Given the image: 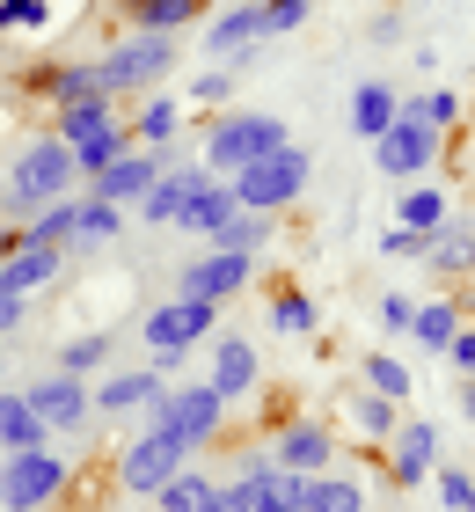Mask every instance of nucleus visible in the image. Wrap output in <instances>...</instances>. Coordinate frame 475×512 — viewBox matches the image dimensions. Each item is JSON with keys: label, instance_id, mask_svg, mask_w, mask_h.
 Returning <instances> with one entry per match:
<instances>
[{"label": "nucleus", "instance_id": "nucleus-1", "mask_svg": "<svg viewBox=\"0 0 475 512\" xmlns=\"http://www.w3.org/2000/svg\"><path fill=\"white\" fill-rule=\"evenodd\" d=\"M307 176H315V161H307L293 139H285V147L242 161V169H234L227 183H234V205H242V213H285V205H300Z\"/></svg>", "mask_w": 475, "mask_h": 512}, {"label": "nucleus", "instance_id": "nucleus-2", "mask_svg": "<svg viewBox=\"0 0 475 512\" xmlns=\"http://www.w3.org/2000/svg\"><path fill=\"white\" fill-rule=\"evenodd\" d=\"M95 74H103V96H132V88H154L176 74V37L169 30H132L117 37L103 59H95Z\"/></svg>", "mask_w": 475, "mask_h": 512}, {"label": "nucleus", "instance_id": "nucleus-3", "mask_svg": "<svg viewBox=\"0 0 475 512\" xmlns=\"http://www.w3.org/2000/svg\"><path fill=\"white\" fill-rule=\"evenodd\" d=\"M74 183H81L74 147H66V139H37V147H22L15 169H8V213H37V205L66 198Z\"/></svg>", "mask_w": 475, "mask_h": 512}, {"label": "nucleus", "instance_id": "nucleus-4", "mask_svg": "<svg viewBox=\"0 0 475 512\" xmlns=\"http://www.w3.org/2000/svg\"><path fill=\"white\" fill-rule=\"evenodd\" d=\"M66 491H74V469L52 454V439L8 454V469H0V512H44V505H59Z\"/></svg>", "mask_w": 475, "mask_h": 512}, {"label": "nucleus", "instance_id": "nucleus-5", "mask_svg": "<svg viewBox=\"0 0 475 512\" xmlns=\"http://www.w3.org/2000/svg\"><path fill=\"white\" fill-rule=\"evenodd\" d=\"M139 417H147V425H161V432H176L183 447L198 454V447H212V439H220L227 395L212 388V381H205V388H169V381H161V395H154V403L139 410Z\"/></svg>", "mask_w": 475, "mask_h": 512}, {"label": "nucleus", "instance_id": "nucleus-6", "mask_svg": "<svg viewBox=\"0 0 475 512\" xmlns=\"http://www.w3.org/2000/svg\"><path fill=\"white\" fill-rule=\"evenodd\" d=\"M271 147H285V125L271 118V110H227V118H212V132H205V169L234 176L242 161L271 154Z\"/></svg>", "mask_w": 475, "mask_h": 512}, {"label": "nucleus", "instance_id": "nucleus-7", "mask_svg": "<svg viewBox=\"0 0 475 512\" xmlns=\"http://www.w3.org/2000/svg\"><path fill=\"white\" fill-rule=\"evenodd\" d=\"M183 439L176 432H161V425H147L139 439H125V447H117V491H132V498H154L161 483H169L176 469H183Z\"/></svg>", "mask_w": 475, "mask_h": 512}, {"label": "nucleus", "instance_id": "nucleus-8", "mask_svg": "<svg viewBox=\"0 0 475 512\" xmlns=\"http://www.w3.org/2000/svg\"><path fill=\"white\" fill-rule=\"evenodd\" d=\"M432 161H439V125L410 118V110H395V125H388V132H373V169H380V176L410 183V176L432 169Z\"/></svg>", "mask_w": 475, "mask_h": 512}, {"label": "nucleus", "instance_id": "nucleus-9", "mask_svg": "<svg viewBox=\"0 0 475 512\" xmlns=\"http://www.w3.org/2000/svg\"><path fill=\"white\" fill-rule=\"evenodd\" d=\"M249 278H256V256H249V249L212 242V256H198V264L176 271V293H183V300H212V308H220V300H234Z\"/></svg>", "mask_w": 475, "mask_h": 512}, {"label": "nucleus", "instance_id": "nucleus-10", "mask_svg": "<svg viewBox=\"0 0 475 512\" xmlns=\"http://www.w3.org/2000/svg\"><path fill=\"white\" fill-rule=\"evenodd\" d=\"M380 447H388V483H395V491H417V483H432V469H439V425L410 417V425H395Z\"/></svg>", "mask_w": 475, "mask_h": 512}, {"label": "nucleus", "instance_id": "nucleus-11", "mask_svg": "<svg viewBox=\"0 0 475 512\" xmlns=\"http://www.w3.org/2000/svg\"><path fill=\"white\" fill-rule=\"evenodd\" d=\"M30 395V410L44 417V432H81L88 425V410H95V395H88V381L81 374H66V366H52L37 388H22Z\"/></svg>", "mask_w": 475, "mask_h": 512}, {"label": "nucleus", "instance_id": "nucleus-12", "mask_svg": "<svg viewBox=\"0 0 475 512\" xmlns=\"http://www.w3.org/2000/svg\"><path fill=\"white\" fill-rule=\"evenodd\" d=\"M271 461L293 469V476H322L329 461H337V439H329V425H315V417H285L271 432Z\"/></svg>", "mask_w": 475, "mask_h": 512}, {"label": "nucleus", "instance_id": "nucleus-13", "mask_svg": "<svg viewBox=\"0 0 475 512\" xmlns=\"http://www.w3.org/2000/svg\"><path fill=\"white\" fill-rule=\"evenodd\" d=\"M205 176H212L205 161H161V176L147 183V198H139L132 213H139V220H154V227H176V220H183V205L198 198V183H205Z\"/></svg>", "mask_w": 475, "mask_h": 512}, {"label": "nucleus", "instance_id": "nucleus-14", "mask_svg": "<svg viewBox=\"0 0 475 512\" xmlns=\"http://www.w3.org/2000/svg\"><path fill=\"white\" fill-rule=\"evenodd\" d=\"M139 330H147L154 352H190V344L212 330V300H183V293H176V300H161V308H147Z\"/></svg>", "mask_w": 475, "mask_h": 512}, {"label": "nucleus", "instance_id": "nucleus-15", "mask_svg": "<svg viewBox=\"0 0 475 512\" xmlns=\"http://www.w3.org/2000/svg\"><path fill=\"white\" fill-rule=\"evenodd\" d=\"M59 271H66V249H59V242H22V249L0 256V293L30 300L37 286H52Z\"/></svg>", "mask_w": 475, "mask_h": 512}, {"label": "nucleus", "instance_id": "nucleus-16", "mask_svg": "<svg viewBox=\"0 0 475 512\" xmlns=\"http://www.w3.org/2000/svg\"><path fill=\"white\" fill-rule=\"evenodd\" d=\"M154 176H161V154H139V147H125V154H117L103 176L88 183V191H95V198H110V205H139Z\"/></svg>", "mask_w": 475, "mask_h": 512}, {"label": "nucleus", "instance_id": "nucleus-17", "mask_svg": "<svg viewBox=\"0 0 475 512\" xmlns=\"http://www.w3.org/2000/svg\"><path fill=\"white\" fill-rule=\"evenodd\" d=\"M256 44H264V0H242V8L212 15V30H205V52H212V59L256 52Z\"/></svg>", "mask_w": 475, "mask_h": 512}, {"label": "nucleus", "instance_id": "nucleus-18", "mask_svg": "<svg viewBox=\"0 0 475 512\" xmlns=\"http://www.w3.org/2000/svg\"><path fill=\"white\" fill-rule=\"evenodd\" d=\"M88 395H95V410H103V417H139L161 395V374H154V366H139V374H110V381H95Z\"/></svg>", "mask_w": 475, "mask_h": 512}, {"label": "nucleus", "instance_id": "nucleus-19", "mask_svg": "<svg viewBox=\"0 0 475 512\" xmlns=\"http://www.w3.org/2000/svg\"><path fill=\"white\" fill-rule=\"evenodd\" d=\"M234 213H242V205H234V183H227V176H205V183H198V198L183 205V220H176V227H190V235H205V242H212Z\"/></svg>", "mask_w": 475, "mask_h": 512}, {"label": "nucleus", "instance_id": "nucleus-20", "mask_svg": "<svg viewBox=\"0 0 475 512\" xmlns=\"http://www.w3.org/2000/svg\"><path fill=\"white\" fill-rule=\"evenodd\" d=\"M117 235H125V205H110V198H81V220H74V242H66V249H74V256H95V249H110Z\"/></svg>", "mask_w": 475, "mask_h": 512}, {"label": "nucleus", "instance_id": "nucleus-21", "mask_svg": "<svg viewBox=\"0 0 475 512\" xmlns=\"http://www.w3.org/2000/svg\"><path fill=\"white\" fill-rule=\"evenodd\" d=\"M212 388H220L227 403L256 388V344L249 337H220V344H212Z\"/></svg>", "mask_w": 475, "mask_h": 512}, {"label": "nucleus", "instance_id": "nucleus-22", "mask_svg": "<svg viewBox=\"0 0 475 512\" xmlns=\"http://www.w3.org/2000/svg\"><path fill=\"white\" fill-rule=\"evenodd\" d=\"M44 417L30 410V395L22 388H0V454H22V447H44Z\"/></svg>", "mask_w": 475, "mask_h": 512}, {"label": "nucleus", "instance_id": "nucleus-23", "mask_svg": "<svg viewBox=\"0 0 475 512\" xmlns=\"http://www.w3.org/2000/svg\"><path fill=\"white\" fill-rule=\"evenodd\" d=\"M110 125H117V96H88V103L52 110V139H66V147H81V139L110 132Z\"/></svg>", "mask_w": 475, "mask_h": 512}, {"label": "nucleus", "instance_id": "nucleus-24", "mask_svg": "<svg viewBox=\"0 0 475 512\" xmlns=\"http://www.w3.org/2000/svg\"><path fill=\"white\" fill-rule=\"evenodd\" d=\"M37 96L52 103V110L88 103V96H103V74H95V59H88V66H44V74H37Z\"/></svg>", "mask_w": 475, "mask_h": 512}, {"label": "nucleus", "instance_id": "nucleus-25", "mask_svg": "<svg viewBox=\"0 0 475 512\" xmlns=\"http://www.w3.org/2000/svg\"><path fill=\"white\" fill-rule=\"evenodd\" d=\"M117 8H125V22L132 30H183V22H198L205 15V0H117Z\"/></svg>", "mask_w": 475, "mask_h": 512}, {"label": "nucleus", "instance_id": "nucleus-26", "mask_svg": "<svg viewBox=\"0 0 475 512\" xmlns=\"http://www.w3.org/2000/svg\"><path fill=\"white\" fill-rule=\"evenodd\" d=\"M424 256H432V271H475V227L468 220H446V227H432V242H424Z\"/></svg>", "mask_w": 475, "mask_h": 512}, {"label": "nucleus", "instance_id": "nucleus-27", "mask_svg": "<svg viewBox=\"0 0 475 512\" xmlns=\"http://www.w3.org/2000/svg\"><path fill=\"white\" fill-rule=\"evenodd\" d=\"M395 110H402V96H395V88L388 81H359V96H351V132H388L395 125Z\"/></svg>", "mask_w": 475, "mask_h": 512}, {"label": "nucleus", "instance_id": "nucleus-28", "mask_svg": "<svg viewBox=\"0 0 475 512\" xmlns=\"http://www.w3.org/2000/svg\"><path fill=\"white\" fill-rule=\"evenodd\" d=\"M461 330V300H417V322H410V344L417 352H446V337Z\"/></svg>", "mask_w": 475, "mask_h": 512}, {"label": "nucleus", "instance_id": "nucleus-29", "mask_svg": "<svg viewBox=\"0 0 475 512\" xmlns=\"http://www.w3.org/2000/svg\"><path fill=\"white\" fill-rule=\"evenodd\" d=\"M74 220H81V198L66 191V198H52V205H37L30 220H22V242H74Z\"/></svg>", "mask_w": 475, "mask_h": 512}, {"label": "nucleus", "instance_id": "nucleus-30", "mask_svg": "<svg viewBox=\"0 0 475 512\" xmlns=\"http://www.w3.org/2000/svg\"><path fill=\"white\" fill-rule=\"evenodd\" d=\"M300 512H366V491L351 476H307V491H300Z\"/></svg>", "mask_w": 475, "mask_h": 512}, {"label": "nucleus", "instance_id": "nucleus-31", "mask_svg": "<svg viewBox=\"0 0 475 512\" xmlns=\"http://www.w3.org/2000/svg\"><path fill=\"white\" fill-rule=\"evenodd\" d=\"M125 147H139L125 118H117L110 132H95V139H81V147H74V169H81V183H95V176H103V169H110V161L125 154Z\"/></svg>", "mask_w": 475, "mask_h": 512}, {"label": "nucleus", "instance_id": "nucleus-32", "mask_svg": "<svg viewBox=\"0 0 475 512\" xmlns=\"http://www.w3.org/2000/svg\"><path fill=\"white\" fill-rule=\"evenodd\" d=\"M271 322H278V337H315L322 330L315 300H307L300 286H271Z\"/></svg>", "mask_w": 475, "mask_h": 512}, {"label": "nucleus", "instance_id": "nucleus-33", "mask_svg": "<svg viewBox=\"0 0 475 512\" xmlns=\"http://www.w3.org/2000/svg\"><path fill=\"white\" fill-rule=\"evenodd\" d=\"M212 491H220L212 476H198V469H176V476L154 491V505H161V512H205V505H212Z\"/></svg>", "mask_w": 475, "mask_h": 512}, {"label": "nucleus", "instance_id": "nucleus-34", "mask_svg": "<svg viewBox=\"0 0 475 512\" xmlns=\"http://www.w3.org/2000/svg\"><path fill=\"white\" fill-rule=\"evenodd\" d=\"M454 220V205H446V191H402V205H395V227H417V235H432V227H446Z\"/></svg>", "mask_w": 475, "mask_h": 512}, {"label": "nucleus", "instance_id": "nucleus-35", "mask_svg": "<svg viewBox=\"0 0 475 512\" xmlns=\"http://www.w3.org/2000/svg\"><path fill=\"white\" fill-rule=\"evenodd\" d=\"M176 132H183V110L169 96H147V110L132 118V139H139V147H169Z\"/></svg>", "mask_w": 475, "mask_h": 512}, {"label": "nucleus", "instance_id": "nucleus-36", "mask_svg": "<svg viewBox=\"0 0 475 512\" xmlns=\"http://www.w3.org/2000/svg\"><path fill=\"white\" fill-rule=\"evenodd\" d=\"M359 374H366V388H373V395H388V403H402V395L417 388V381H410V366H402L395 352H366Z\"/></svg>", "mask_w": 475, "mask_h": 512}, {"label": "nucleus", "instance_id": "nucleus-37", "mask_svg": "<svg viewBox=\"0 0 475 512\" xmlns=\"http://www.w3.org/2000/svg\"><path fill=\"white\" fill-rule=\"evenodd\" d=\"M395 410H402V403H388V395L351 388V425H359L366 439H388V432H395Z\"/></svg>", "mask_w": 475, "mask_h": 512}, {"label": "nucleus", "instance_id": "nucleus-38", "mask_svg": "<svg viewBox=\"0 0 475 512\" xmlns=\"http://www.w3.org/2000/svg\"><path fill=\"white\" fill-rule=\"evenodd\" d=\"M271 235H278V213H234V220H227L212 242H227V249H249V256H256V249H264Z\"/></svg>", "mask_w": 475, "mask_h": 512}, {"label": "nucleus", "instance_id": "nucleus-39", "mask_svg": "<svg viewBox=\"0 0 475 512\" xmlns=\"http://www.w3.org/2000/svg\"><path fill=\"white\" fill-rule=\"evenodd\" d=\"M103 359H110V337H103V330H88V337H66V344H59V366H66V374H81V381H88Z\"/></svg>", "mask_w": 475, "mask_h": 512}, {"label": "nucleus", "instance_id": "nucleus-40", "mask_svg": "<svg viewBox=\"0 0 475 512\" xmlns=\"http://www.w3.org/2000/svg\"><path fill=\"white\" fill-rule=\"evenodd\" d=\"M402 110H410V118H424V125H454L461 118V96H454V88H432V96H402Z\"/></svg>", "mask_w": 475, "mask_h": 512}, {"label": "nucleus", "instance_id": "nucleus-41", "mask_svg": "<svg viewBox=\"0 0 475 512\" xmlns=\"http://www.w3.org/2000/svg\"><path fill=\"white\" fill-rule=\"evenodd\" d=\"M315 0H264V37H293Z\"/></svg>", "mask_w": 475, "mask_h": 512}, {"label": "nucleus", "instance_id": "nucleus-42", "mask_svg": "<svg viewBox=\"0 0 475 512\" xmlns=\"http://www.w3.org/2000/svg\"><path fill=\"white\" fill-rule=\"evenodd\" d=\"M0 30H52L44 0H0Z\"/></svg>", "mask_w": 475, "mask_h": 512}, {"label": "nucleus", "instance_id": "nucleus-43", "mask_svg": "<svg viewBox=\"0 0 475 512\" xmlns=\"http://www.w3.org/2000/svg\"><path fill=\"white\" fill-rule=\"evenodd\" d=\"M380 330H388V337H410V322H417V300L410 293H380Z\"/></svg>", "mask_w": 475, "mask_h": 512}, {"label": "nucleus", "instance_id": "nucleus-44", "mask_svg": "<svg viewBox=\"0 0 475 512\" xmlns=\"http://www.w3.org/2000/svg\"><path fill=\"white\" fill-rule=\"evenodd\" d=\"M432 476H439L446 512H475V476H468V469H432Z\"/></svg>", "mask_w": 475, "mask_h": 512}, {"label": "nucleus", "instance_id": "nucleus-45", "mask_svg": "<svg viewBox=\"0 0 475 512\" xmlns=\"http://www.w3.org/2000/svg\"><path fill=\"white\" fill-rule=\"evenodd\" d=\"M424 242L432 235H417V227H388V235H380V256H388V264H410V256H424Z\"/></svg>", "mask_w": 475, "mask_h": 512}, {"label": "nucleus", "instance_id": "nucleus-46", "mask_svg": "<svg viewBox=\"0 0 475 512\" xmlns=\"http://www.w3.org/2000/svg\"><path fill=\"white\" fill-rule=\"evenodd\" d=\"M446 366H454V374H475V322H461L454 337H446V352H439Z\"/></svg>", "mask_w": 475, "mask_h": 512}, {"label": "nucleus", "instance_id": "nucleus-47", "mask_svg": "<svg viewBox=\"0 0 475 512\" xmlns=\"http://www.w3.org/2000/svg\"><path fill=\"white\" fill-rule=\"evenodd\" d=\"M190 96H198V103H212V110H220V103L234 96V59H227V66H212V74H205L198 88H190Z\"/></svg>", "mask_w": 475, "mask_h": 512}, {"label": "nucleus", "instance_id": "nucleus-48", "mask_svg": "<svg viewBox=\"0 0 475 512\" xmlns=\"http://www.w3.org/2000/svg\"><path fill=\"white\" fill-rule=\"evenodd\" d=\"M8 330H22V300H15V293H0V337H8Z\"/></svg>", "mask_w": 475, "mask_h": 512}, {"label": "nucleus", "instance_id": "nucleus-49", "mask_svg": "<svg viewBox=\"0 0 475 512\" xmlns=\"http://www.w3.org/2000/svg\"><path fill=\"white\" fill-rule=\"evenodd\" d=\"M373 44H402V15H380L373 22Z\"/></svg>", "mask_w": 475, "mask_h": 512}, {"label": "nucleus", "instance_id": "nucleus-50", "mask_svg": "<svg viewBox=\"0 0 475 512\" xmlns=\"http://www.w3.org/2000/svg\"><path fill=\"white\" fill-rule=\"evenodd\" d=\"M0 381H8V359H0Z\"/></svg>", "mask_w": 475, "mask_h": 512}, {"label": "nucleus", "instance_id": "nucleus-51", "mask_svg": "<svg viewBox=\"0 0 475 512\" xmlns=\"http://www.w3.org/2000/svg\"><path fill=\"white\" fill-rule=\"evenodd\" d=\"M0 469H8V454H0Z\"/></svg>", "mask_w": 475, "mask_h": 512}]
</instances>
